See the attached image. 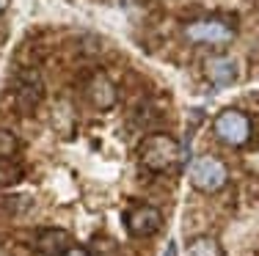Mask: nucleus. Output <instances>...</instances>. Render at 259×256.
I'll return each instance as SVG.
<instances>
[{
	"mask_svg": "<svg viewBox=\"0 0 259 256\" xmlns=\"http://www.w3.org/2000/svg\"><path fill=\"white\" fill-rule=\"evenodd\" d=\"M163 256H177V245H174V242H168V248H165Z\"/></svg>",
	"mask_w": 259,
	"mask_h": 256,
	"instance_id": "nucleus-14",
	"label": "nucleus"
},
{
	"mask_svg": "<svg viewBox=\"0 0 259 256\" xmlns=\"http://www.w3.org/2000/svg\"><path fill=\"white\" fill-rule=\"evenodd\" d=\"M127 231L133 237H152L157 234L160 226H163V215H160V210L149 204H141V207H133V210L127 212Z\"/></svg>",
	"mask_w": 259,
	"mask_h": 256,
	"instance_id": "nucleus-5",
	"label": "nucleus"
},
{
	"mask_svg": "<svg viewBox=\"0 0 259 256\" xmlns=\"http://www.w3.org/2000/svg\"><path fill=\"white\" fill-rule=\"evenodd\" d=\"M237 33V22L229 17H201L185 25V39L201 47H226Z\"/></svg>",
	"mask_w": 259,
	"mask_h": 256,
	"instance_id": "nucleus-2",
	"label": "nucleus"
},
{
	"mask_svg": "<svg viewBox=\"0 0 259 256\" xmlns=\"http://www.w3.org/2000/svg\"><path fill=\"white\" fill-rule=\"evenodd\" d=\"M41 96H45L41 77L36 75V72H22L14 83V99H17V105H20V111L30 113L41 102Z\"/></svg>",
	"mask_w": 259,
	"mask_h": 256,
	"instance_id": "nucleus-6",
	"label": "nucleus"
},
{
	"mask_svg": "<svg viewBox=\"0 0 259 256\" xmlns=\"http://www.w3.org/2000/svg\"><path fill=\"white\" fill-rule=\"evenodd\" d=\"M20 151V138L9 130H0V160H11Z\"/></svg>",
	"mask_w": 259,
	"mask_h": 256,
	"instance_id": "nucleus-11",
	"label": "nucleus"
},
{
	"mask_svg": "<svg viewBox=\"0 0 259 256\" xmlns=\"http://www.w3.org/2000/svg\"><path fill=\"white\" fill-rule=\"evenodd\" d=\"M61 256H91V253L85 251V248H80V245H69V248H66V251L61 253Z\"/></svg>",
	"mask_w": 259,
	"mask_h": 256,
	"instance_id": "nucleus-13",
	"label": "nucleus"
},
{
	"mask_svg": "<svg viewBox=\"0 0 259 256\" xmlns=\"http://www.w3.org/2000/svg\"><path fill=\"white\" fill-rule=\"evenodd\" d=\"M251 119L245 116L243 111H237V108H226V111H221L215 116L212 121V132L218 141H224L226 146H245L251 141Z\"/></svg>",
	"mask_w": 259,
	"mask_h": 256,
	"instance_id": "nucleus-4",
	"label": "nucleus"
},
{
	"mask_svg": "<svg viewBox=\"0 0 259 256\" xmlns=\"http://www.w3.org/2000/svg\"><path fill=\"white\" fill-rule=\"evenodd\" d=\"M204 72L215 85H232L240 75V66H237V61L229 58V56H215V58L207 61Z\"/></svg>",
	"mask_w": 259,
	"mask_h": 256,
	"instance_id": "nucleus-8",
	"label": "nucleus"
},
{
	"mask_svg": "<svg viewBox=\"0 0 259 256\" xmlns=\"http://www.w3.org/2000/svg\"><path fill=\"white\" fill-rule=\"evenodd\" d=\"M69 245H72V240L64 229H41L36 234V248L45 256H61Z\"/></svg>",
	"mask_w": 259,
	"mask_h": 256,
	"instance_id": "nucleus-9",
	"label": "nucleus"
},
{
	"mask_svg": "<svg viewBox=\"0 0 259 256\" xmlns=\"http://www.w3.org/2000/svg\"><path fill=\"white\" fill-rule=\"evenodd\" d=\"M6 9H9V0H0V14H3Z\"/></svg>",
	"mask_w": 259,
	"mask_h": 256,
	"instance_id": "nucleus-15",
	"label": "nucleus"
},
{
	"mask_svg": "<svg viewBox=\"0 0 259 256\" xmlns=\"http://www.w3.org/2000/svg\"><path fill=\"white\" fill-rule=\"evenodd\" d=\"M138 157L144 163V168L155 171V174H165V171H174L182 163V146L177 143V138L165 135V132H152L141 141Z\"/></svg>",
	"mask_w": 259,
	"mask_h": 256,
	"instance_id": "nucleus-1",
	"label": "nucleus"
},
{
	"mask_svg": "<svg viewBox=\"0 0 259 256\" xmlns=\"http://www.w3.org/2000/svg\"><path fill=\"white\" fill-rule=\"evenodd\" d=\"M188 176H190V185L201 193H218L221 187L229 182V168L221 157H212V155H201L190 163L188 168Z\"/></svg>",
	"mask_w": 259,
	"mask_h": 256,
	"instance_id": "nucleus-3",
	"label": "nucleus"
},
{
	"mask_svg": "<svg viewBox=\"0 0 259 256\" xmlns=\"http://www.w3.org/2000/svg\"><path fill=\"white\" fill-rule=\"evenodd\" d=\"M188 256H221V245L212 237H196L188 242Z\"/></svg>",
	"mask_w": 259,
	"mask_h": 256,
	"instance_id": "nucleus-10",
	"label": "nucleus"
},
{
	"mask_svg": "<svg viewBox=\"0 0 259 256\" xmlns=\"http://www.w3.org/2000/svg\"><path fill=\"white\" fill-rule=\"evenodd\" d=\"M22 179V168L14 166L11 160H0V187H9V185H17Z\"/></svg>",
	"mask_w": 259,
	"mask_h": 256,
	"instance_id": "nucleus-12",
	"label": "nucleus"
},
{
	"mask_svg": "<svg viewBox=\"0 0 259 256\" xmlns=\"http://www.w3.org/2000/svg\"><path fill=\"white\" fill-rule=\"evenodd\" d=\"M85 96H89V102L94 108H100V111H110V108L116 105V99H119L116 85L110 83V77L102 75V72H97V75L89 80V85H85Z\"/></svg>",
	"mask_w": 259,
	"mask_h": 256,
	"instance_id": "nucleus-7",
	"label": "nucleus"
}]
</instances>
